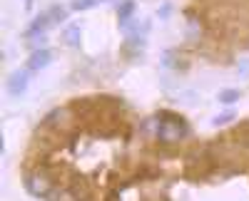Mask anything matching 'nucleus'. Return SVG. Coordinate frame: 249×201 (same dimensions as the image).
Listing matches in <instances>:
<instances>
[{
    "label": "nucleus",
    "mask_w": 249,
    "mask_h": 201,
    "mask_svg": "<svg viewBox=\"0 0 249 201\" xmlns=\"http://www.w3.org/2000/svg\"><path fill=\"white\" fill-rule=\"evenodd\" d=\"M190 134L157 142L135 132L85 201H249V119L212 139Z\"/></svg>",
    "instance_id": "obj_1"
},
{
    "label": "nucleus",
    "mask_w": 249,
    "mask_h": 201,
    "mask_svg": "<svg viewBox=\"0 0 249 201\" xmlns=\"http://www.w3.org/2000/svg\"><path fill=\"white\" fill-rule=\"evenodd\" d=\"M95 3H100V0H75V8H77V10H85V8H90V5H95Z\"/></svg>",
    "instance_id": "obj_3"
},
{
    "label": "nucleus",
    "mask_w": 249,
    "mask_h": 201,
    "mask_svg": "<svg viewBox=\"0 0 249 201\" xmlns=\"http://www.w3.org/2000/svg\"><path fill=\"white\" fill-rule=\"evenodd\" d=\"M48 57H50V52H40V55H35V57L30 60V67H33V70H37V67L48 65Z\"/></svg>",
    "instance_id": "obj_2"
}]
</instances>
